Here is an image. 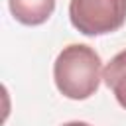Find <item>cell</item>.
<instances>
[{
  "label": "cell",
  "mask_w": 126,
  "mask_h": 126,
  "mask_svg": "<svg viewBox=\"0 0 126 126\" xmlns=\"http://www.w3.org/2000/svg\"><path fill=\"white\" fill-rule=\"evenodd\" d=\"M69 20L83 35H104L126 22V0H71Z\"/></svg>",
  "instance_id": "2"
},
{
  "label": "cell",
  "mask_w": 126,
  "mask_h": 126,
  "mask_svg": "<svg viewBox=\"0 0 126 126\" xmlns=\"http://www.w3.org/2000/svg\"><path fill=\"white\" fill-rule=\"evenodd\" d=\"M8 6L16 22L24 26H41L51 18L55 0H8Z\"/></svg>",
  "instance_id": "3"
},
{
  "label": "cell",
  "mask_w": 126,
  "mask_h": 126,
  "mask_svg": "<svg viewBox=\"0 0 126 126\" xmlns=\"http://www.w3.org/2000/svg\"><path fill=\"white\" fill-rule=\"evenodd\" d=\"M102 81L112 91L118 104L126 110V49L116 53L102 69Z\"/></svg>",
  "instance_id": "4"
},
{
  "label": "cell",
  "mask_w": 126,
  "mask_h": 126,
  "mask_svg": "<svg viewBox=\"0 0 126 126\" xmlns=\"http://www.w3.org/2000/svg\"><path fill=\"white\" fill-rule=\"evenodd\" d=\"M63 126H91L89 122H81V120H73V122H65Z\"/></svg>",
  "instance_id": "5"
},
{
  "label": "cell",
  "mask_w": 126,
  "mask_h": 126,
  "mask_svg": "<svg viewBox=\"0 0 126 126\" xmlns=\"http://www.w3.org/2000/svg\"><path fill=\"white\" fill-rule=\"evenodd\" d=\"M102 79L100 55L87 43L63 47L53 63V81L57 91L71 100H85L98 91Z\"/></svg>",
  "instance_id": "1"
}]
</instances>
